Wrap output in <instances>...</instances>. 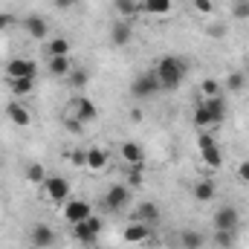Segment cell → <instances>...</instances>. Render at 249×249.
Masks as SVG:
<instances>
[{
    "label": "cell",
    "mask_w": 249,
    "mask_h": 249,
    "mask_svg": "<svg viewBox=\"0 0 249 249\" xmlns=\"http://www.w3.org/2000/svg\"><path fill=\"white\" fill-rule=\"evenodd\" d=\"M154 75H157V81H160L162 90H177V87H183V81L188 78V61L183 55L168 53V55H162L157 61Z\"/></svg>",
    "instance_id": "6da1fadb"
},
{
    "label": "cell",
    "mask_w": 249,
    "mask_h": 249,
    "mask_svg": "<svg viewBox=\"0 0 249 249\" xmlns=\"http://www.w3.org/2000/svg\"><path fill=\"white\" fill-rule=\"evenodd\" d=\"M41 197H44V203L64 206V203L70 200V183H67V177H58V174H47V180L41 183Z\"/></svg>",
    "instance_id": "7a4b0ae2"
},
{
    "label": "cell",
    "mask_w": 249,
    "mask_h": 249,
    "mask_svg": "<svg viewBox=\"0 0 249 249\" xmlns=\"http://www.w3.org/2000/svg\"><path fill=\"white\" fill-rule=\"evenodd\" d=\"M197 145H200V157H203L206 168H212V171H220V168H223V151H220L217 139H214L209 130H200V136H197Z\"/></svg>",
    "instance_id": "3957f363"
},
{
    "label": "cell",
    "mask_w": 249,
    "mask_h": 249,
    "mask_svg": "<svg viewBox=\"0 0 249 249\" xmlns=\"http://www.w3.org/2000/svg\"><path fill=\"white\" fill-rule=\"evenodd\" d=\"M102 229H105V220H102V217H96V214H90L87 220H81V223L70 226L72 238H75L81 247H96V241H99Z\"/></svg>",
    "instance_id": "277c9868"
},
{
    "label": "cell",
    "mask_w": 249,
    "mask_h": 249,
    "mask_svg": "<svg viewBox=\"0 0 249 249\" xmlns=\"http://www.w3.org/2000/svg\"><path fill=\"white\" fill-rule=\"evenodd\" d=\"M157 93H162V87H160L154 70L136 72V75L130 78V96H133V99H151V96H157Z\"/></svg>",
    "instance_id": "5b68a950"
},
{
    "label": "cell",
    "mask_w": 249,
    "mask_h": 249,
    "mask_svg": "<svg viewBox=\"0 0 249 249\" xmlns=\"http://www.w3.org/2000/svg\"><path fill=\"white\" fill-rule=\"evenodd\" d=\"M67 116H75L78 122H93V119H99V107L93 105V99H87V96H72L70 99V110H67Z\"/></svg>",
    "instance_id": "8992f818"
},
{
    "label": "cell",
    "mask_w": 249,
    "mask_h": 249,
    "mask_svg": "<svg viewBox=\"0 0 249 249\" xmlns=\"http://www.w3.org/2000/svg\"><path fill=\"white\" fill-rule=\"evenodd\" d=\"M61 214L70 226H75V223H81V220H87V217L93 214V206H90L87 200H81V197H70V200L64 203Z\"/></svg>",
    "instance_id": "52a82bcc"
},
{
    "label": "cell",
    "mask_w": 249,
    "mask_h": 249,
    "mask_svg": "<svg viewBox=\"0 0 249 249\" xmlns=\"http://www.w3.org/2000/svg\"><path fill=\"white\" fill-rule=\"evenodd\" d=\"M214 229L217 232H238L241 229V212L235 209V206H220L217 212H214Z\"/></svg>",
    "instance_id": "ba28073f"
},
{
    "label": "cell",
    "mask_w": 249,
    "mask_h": 249,
    "mask_svg": "<svg viewBox=\"0 0 249 249\" xmlns=\"http://www.w3.org/2000/svg\"><path fill=\"white\" fill-rule=\"evenodd\" d=\"M12 78H38V64L32 58H9L6 61V81Z\"/></svg>",
    "instance_id": "9c48e42d"
},
{
    "label": "cell",
    "mask_w": 249,
    "mask_h": 249,
    "mask_svg": "<svg viewBox=\"0 0 249 249\" xmlns=\"http://www.w3.org/2000/svg\"><path fill=\"white\" fill-rule=\"evenodd\" d=\"M130 203V186L127 183H116L107 188L105 194V209L107 212H124V206Z\"/></svg>",
    "instance_id": "30bf717a"
},
{
    "label": "cell",
    "mask_w": 249,
    "mask_h": 249,
    "mask_svg": "<svg viewBox=\"0 0 249 249\" xmlns=\"http://www.w3.org/2000/svg\"><path fill=\"white\" fill-rule=\"evenodd\" d=\"M55 241H58V235H55V229L47 226V223H35V226L29 229V244H32V247L50 249V247H55Z\"/></svg>",
    "instance_id": "8fae6325"
},
{
    "label": "cell",
    "mask_w": 249,
    "mask_h": 249,
    "mask_svg": "<svg viewBox=\"0 0 249 249\" xmlns=\"http://www.w3.org/2000/svg\"><path fill=\"white\" fill-rule=\"evenodd\" d=\"M200 105L206 107V113H209V119L214 127H220V124L226 122V99L223 96H212V99H200Z\"/></svg>",
    "instance_id": "7c38bea8"
},
{
    "label": "cell",
    "mask_w": 249,
    "mask_h": 249,
    "mask_svg": "<svg viewBox=\"0 0 249 249\" xmlns=\"http://www.w3.org/2000/svg\"><path fill=\"white\" fill-rule=\"evenodd\" d=\"M130 220L145 223V226H154V223H160V206H157L154 200H145V203H139V206L133 209Z\"/></svg>",
    "instance_id": "4fadbf2b"
},
{
    "label": "cell",
    "mask_w": 249,
    "mask_h": 249,
    "mask_svg": "<svg viewBox=\"0 0 249 249\" xmlns=\"http://www.w3.org/2000/svg\"><path fill=\"white\" fill-rule=\"evenodd\" d=\"M122 238H124V244H148V241H154V232H151V226L130 220V223L124 226Z\"/></svg>",
    "instance_id": "5bb4252c"
},
{
    "label": "cell",
    "mask_w": 249,
    "mask_h": 249,
    "mask_svg": "<svg viewBox=\"0 0 249 249\" xmlns=\"http://www.w3.org/2000/svg\"><path fill=\"white\" fill-rule=\"evenodd\" d=\"M23 29H26V35L35 38V41H47V35H50V23H47L41 15H26V18H23Z\"/></svg>",
    "instance_id": "9a60e30c"
},
{
    "label": "cell",
    "mask_w": 249,
    "mask_h": 249,
    "mask_svg": "<svg viewBox=\"0 0 249 249\" xmlns=\"http://www.w3.org/2000/svg\"><path fill=\"white\" fill-rule=\"evenodd\" d=\"M6 116H9V122L18 124V127H29L32 124V110L23 102H9L6 105Z\"/></svg>",
    "instance_id": "2e32d148"
},
{
    "label": "cell",
    "mask_w": 249,
    "mask_h": 249,
    "mask_svg": "<svg viewBox=\"0 0 249 249\" xmlns=\"http://www.w3.org/2000/svg\"><path fill=\"white\" fill-rule=\"evenodd\" d=\"M119 154H122L124 165H145V151H142V145L133 142V139H124L122 145H119Z\"/></svg>",
    "instance_id": "e0dca14e"
},
{
    "label": "cell",
    "mask_w": 249,
    "mask_h": 249,
    "mask_svg": "<svg viewBox=\"0 0 249 249\" xmlns=\"http://www.w3.org/2000/svg\"><path fill=\"white\" fill-rule=\"evenodd\" d=\"M191 197L197 200V203H212L214 197H217V183L214 180H197L194 186H191Z\"/></svg>",
    "instance_id": "ac0fdd59"
},
{
    "label": "cell",
    "mask_w": 249,
    "mask_h": 249,
    "mask_svg": "<svg viewBox=\"0 0 249 249\" xmlns=\"http://www.w3.org/2000/svg\"><path fill=\"white\" fill-rule=\"evenodd\" d=\"M84 168L93 171V174L105 171V168H107V151L99 148V145H90V148H87V162H84Z\"/></svg>",
    "instance_id": "d6986e66"
},
{
    "label": "cell",
    "mask_w": 249,
    "mask_h": 249,
    "mask_svg": "<svg viewBox=\"0 0 249 249\" xmlns=\"http://www.w3.org/2000/svg\"><path fill=\"white\" fill-rule=\"evenodd\" d=\"M130 38H133V29H130V23L119 18V20L110 26V41H113V47H124V44H130Z\"/></svg>",
    "instance_id": "ffe728a7"
},
{
    "label": "cell",
    "mask_w": 249,
    "mask_h": 249,
    "mask_svg": "<svg viewBox=\"0 0 249 249\" xmlns=\"http://www.w3.org/2000/svg\"><path fill=\"white\" fill-rule=\"evenodd\" d=\"M171 9H174V0H142V12H148L154 18H165V15H171Z\"/></svg>",
    "instance_id": "44dd1931"
},
{
    "label": "cell",
    "mask_w": 249,
    "mask_h": 249,
    "mask_svg": "<svg viewBox=\"0 0 249 249\" xmlns=\"http://www.w3.org/2000/svg\"><path fill=\"white\" fill-rule=\"evenodd\" d=\"M9 84V93L15 96V99H23V96H29L32 90H35V78H12V81H6Z\"/></svg>",
    "instance_id": "7402d4cb"
},
{
    "label": "cell",
    "mask_w": 249,
    "mask_h": 249,
    "mask_svg": "<svg viewBox=\"0 0 249 249\" xmlns=\"http://www.w3.org/2000/svg\"><path fill=\"white\" fill-rule=\"evenodd\" d=\"M113 9H116V15H119L122 20H130L133 15L142 12V3H139V0H113Z\"/></svg>",
    "instance_id": "603a6c76"
},
{
    "label": "cell",
    "mask_w": 249,
    "mask_h": 249,
    "mask_svg": "<svg viewBox=\"0 0 249 249\" xmlns=\"http://www.w3.org/2000/svg\"><path fill=\"white\" fill-rule=\"evenodd\" d=\"M47 70H50V75H55V78L70 75V72H72L70 55H55V58H50V61H47Z\"/></svg>",
    "instance_id": "cb8c5ba5"
},
{
    "label": "cell",
    "mask_w": 249,
    "mask_h": 249,
    "mask_svg": "<svg viewBox=\"0 0 249 249\" xmlns=\"http://www.w3.org/2000/svg\"><path fill=\"white\" fill-rule=\"evenodd\" d=\"M70 41L55 35V38H47V58H55V55H70Z\"/></svg>",
    "instance_id": "d4e9b609"
},
{
    "label": "cell",
    "mask_w": 249,
    "mask_h": 249,
    "mask_svg": "<svg viewBox=\"0 0 249 249\" xmlns=\"http://www.w3.org/2000/svg\"><path fill=\"white\" fill-rule=\"evenodd\" d=\"M23 177H26V183H32V186H41V183L47 180V168H44L41 162H29Z\"/></svg>",
    "instance_id": "484cf974"
},
{
    "label": "cell",
    "mask_w": 249,
    "mask_h": 249,
    "mask_svg": "<svg viewBox=\"0 0 249 249\" xmlns=\"http://www.w3.org/2000/svg\"><path fill=\"white\" fill-rule=\"evenodd\" d=\"M203 244H206V238H203L200 232L186 229V232L180 235V247H183V249H203Z\"/></svg>",
    "instance_id": "4316f807"
},
{
    "label": "cell",
    "mask_w": 249,
    "mask_h": 249,
    "mask_svg": "<svg viewBox=\"0 0 249 249\" xmlns=\"http://www.w3.org/2000/svg\"><path fill=\"white\" fill-rule=\"evenodd\" d=\"M223 87H226V90H232V93H241V90L247 87V75H244V72H238V70H232V72L226 75Z\"/></svg>",
    "instance_id": "83f0119b"
},
{
    "label": "cell",
    "mask_w": 249,
    "mask_h": 249,
    "mask_svg": "<svg viewBox=\"0 0 249 249\" xmlns=\"http://www.w3.org/2000/svg\"><path fill=\"white\" fill-rule=\"evenodd\" d=\"M200 93H203V99L223 96V81H217V78H203V84H200Z\"/></svg>",
    "instance_id": "f1b7e54d"
},
{
    "label": "cell",
    "mask_w": 249,
    "mask_h": 249,
    "mask_svg": "<svg viewBox=\"0 0 249 249\" xmlns=\"http://www.w3.org/2000/svg\"><path fill=\"white\" fill-rule=\"evenodd\" d=\"M235 235H238V232H217V229H214V244L220 249H232L235 247Z\"/></svg>",
    "instance_id": "f546056e"
},
{
    "label": "cell",
    "mask_w": 249,
    "mask_h": 249,
    "mask_svg": "<svg viewBox=\"0 0 249 249\" xmlns=\"http://www.w3.org/2000/svg\"><path fill=\"white\" fill-rule=\"evenodd\" d=\"M232 18L247 20L249 18V0H235V3H232Z\"/></svg>",
    "instance_id": "4dcf8cb0"
},
{
    "label": "cell",
    "mask_w": 249,
    "mask_h": 249,
    "mask_svg": "<svg viewBox=\"0 0 249 249\" xmlns=\"http://www.w3.org/2000/svg\"><path fill=\"white\" fill-rule=\"evenodd\" d=\"M70 84H72L75 90L84 87V84H87V70H72V72H70Z\"/></svg>",
    "instance_id": "1f68e13d"
},
{
    "label": "cell",
    "mask_w": 249,
    "mask_h": 249,
    "mask_svg": "<svg viewBox=\"0 0 249 249\" xmlns=\"http://www.w3.org/2000/svg\"><path fill=\"white\" fill-rule=\"evenodd\" d=\"M127 186H142V165H130V171H127Z\"/></svg>",
    "instance_id": "d6a6232c"
},
{
    "label": "cell",
    "mask_w": 249,
    "mask_h": 249,
    "mask_svg": "<svg viewBox=\"0 0 249 249\" xmlns=\"http://www.w3.org/2000/svg\"><path fill=\"white\" fill-rule=\"evenodd\" d=\"M191 6H194V12H200V15H212V9H214L212 0H191Z\"/></svg>",
    "instance_id": "836d02e7"
},
{
    "label": "cell",
    "mask_w": 249,
    "mask_h": 249,
    "mask_svg": "<svg viewBox=\"0 0 249 249\" xmlns=\"http://www.w3.org/2000/svg\"><path fill=\"white\" fill-rule=\"evenodd\" d=\"M64 127H67V133H81L84 130V122H78L75 116H67L64 119Z\"/></svg>",
    "instance_id": "e575fe53"
},
{
    "label": "cell",
    "mask_w": 249,
    "mask_h": 249,
    "mask_svg": "<svg viewBox=\"0 0 249 249\" xmlns=\"http://www.w3.org/2000/svg\"><path fill=\"white\" fill-rule=\"evenodd\" d=\"M78 3H81V0H53V6H55L58 12H72Z\"/></svg>",
    "instance_id": "d590c367"
},
{
    "label": "cell",
    "mask_w": 249,
    "mask_h": 249,
    "mask_svg": "<svg viewBox=\"0 0 249 249\" xmlns=\"http://www.w3.org/2000/svg\"><path fill=\"white\" fill-rule=\"evenodd\" d=\"M70 160H72V165L84 168V162H87V148H84V151H72V154H70Z\"/></svg>",
    "instance_id": "8d00e7d4"
},
{
    "label": "cell",
    "mask_w": 249,
    "mask_h": 249,
    "mask_svg": "<svg viewBox=\"0 0 249 249\" xmlns=\"http://www.w3.org/2000/svg\"><path fill=\"white\" fill-rule=\"evenodd\" d=\"M15 26V18L9 15V12H0V32H6V29H12Z\"/></svg>",
    "instance_id": "74e56055"
},
{
    "label": "cell",
    "mask_w": 249,
    "mask_h": 249,
    "mask_svg": "<svg viewBox=\"0 0 249 249\" xmlns=\"http://www.w3.org/2000/svg\"><path fill=\"white\" fill-rule=\"evenodd\" d=\"M238 180H241V183H249V160H244V162L238 165Z\"/></svg>",
    "instance_id": "f35d334b"
},
{
    "label": "cell",
    "mask_w": 249,
    "mask_h": 249,
    "mask_svg": "<svg viewBox=\"0 0 249 249\" xmlns=\"http://www.w3.org/2000/svg\"><path fill=\"white\" fill-rule=\"evenodd\" d=\"M209 35H212V38H223V35H226V26H223V23H217V26H209Z\"/></svg>",
    "instance_id": "ab89813d"
},
{
    "label": "cell",
    "mask_w": 249,
    "mask_h": 249,
    "mask_svg": "<svg viewBox=\"0 0 249 249\" xmlns=\"http://www.w3.org/2000/svg\"><path fill=\"white\" fill-rule=\"evenodd\" d=\"M26 249H41V247H32V244H29V247H26Z\"/></svg>",
    "instance_id": "60d3db41"
}]
</instances>
